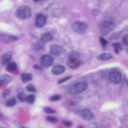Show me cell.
<instances>
[{"label": "cell", "instance_id": "cell-1", "mask_svg": "<svg viewBox=\"0 0 128 128\" xmlns=\"http://www.w3.org/2000/svg\"><path fill=\"white\" fill-rule=\"evenodd\" d=\"M32 12L30 7L27 6H22L19 7L16 12V16L20 19H26L31 16Z\"/></svg>", "mask_w": 128, "mask_h": 128}, {"label": "cell", "instance_id": "cell-26", "mask_svg": "<svg viewBox=\"0 0 128 128\" xmlns=\"http://www.w3.org/2000/svg\"><path fill=\"white\" fill-rule=\"evenodd\" d=\"M26 89L28 91L30 92H36V90L35 88L31 84H28L26 87Z\"/></svg>", "mask_w": 128, "mask_h": 128}, {"label": "cell", "instance_id": "cell-36", "mask_svg": "<svg viewBox=\"0 0 128 128\" xmlns=\"http://www.w3.org/2000/svg\"><path fill=\"white\" fill-rule=\"evenodd\" d=\"M34 2H38V1H40V0H34Z\"/></svg>", "mask_w": 128, "mask_h": 128}, {"label": "cell", "instance_id": "cell-13", "mask_svg": "<svg viewBox=\"0 0 128 128\" xmlns=\"http://www.w3.org/2000/svg\"><path fill=\"white\" fill-rule=\"evenodd\" d=\"M12 59V57L11 54H8V53L5 54L2 56V60H1L2 64L3 65L8 64L9 63H10Z\"/></svg>", "mask_w": 128, "mask_h": 128}, {"label": "cell", "instance_id": "cell-33", "mask_svg": "<svg viewBox=\"0 0 128 128\" xmlns=\"http://www.w3.org/2000/svg\"><path fill=\"white\" fill-rule=\"evenodd\" d=\"M16 91L18 92V93L22 92H24V90L22 88H21V87H18V88H16Z\"/></svg>", "mask_w": 128, "mask_h": 128}, {"label": "cell", "instance_id": "cell-3", "mask_svg": "<svg viewBox=\"0 0 128 128\" xmlns=\"http://www.w3.org/2000/svg\"><path fill=\"white\" fill-rule=\"evenodd\" d=\"M67 64L68 66L72 68H78L80 64L78 54L76 52H71L68 55V60Z\"/></svg>", "mask_w": 128, "mask_h": 128}, {"label": "cell", "instance_id": "cell-10", "mask_svg": "<svg viewBox=\"0 0 128 128\" xmlns=\"http://www.w3.org/2000/svg\"><path fill=\"white\" fill-rule=\"evenodd\" d=\"M65 68L63 66L58 65L54 66L52 69V72L56 75H59L63 74L65 71Z\"/></svg>", "mask_w": 128, "mask_h": 128}, {"label": "cell", "instance_id": "cell-17", "mask_svg": "<svg viewBox=\"0 0 128 128\" xmlns=\"http://www.w3.org/2000/svg\"><path fill=\"white\" fill-rule=\"evenodd\" d=\"M0 39L5 42H12L18 39V38L14 36H4L0 38Z\"/></svg>", "mask_w": 128, "mask_h": 128}, {"label": "cell", "instance_id": "cell-34", "mask_svg": "<svg viewBox=\"0 0 128 128\" xmlns=\"http://www.w3.org/2000/svg\"><path fill=\"white\" fill-rule=\"evenodd\" d=\"M4 116L0 112V118H4Z\"/></svg>", "mask_w": 128, "mask_h": 128}, {"label": "cell", "instance_id": "cell-25", "mask_svg": "<svg viewBox=\"0 0 128 128\" xmlns=\"http://www.w3.org/2000/svg\"><path fill=\"white\" fill-rule=\"evenodd\" d=\"M46 119L48 122H56L58 121V119L52 116H48L46 118Z\"/></svg>", "mask_w": 128, "mask_h": 128}, {"label": "cell", "instance_id": "cell-29", "mask_svg": "<svg viewBox=\"0 0 128 128\" xmlns=\"http://www.w3.org/2000/svg\"><path fill=\"white\" fill-rule=\"evenodd\" d=\"M62 122V124H63L64 126H66V127L70 128V127H71L72 126V122H70V121H68V120H63Z\"/></svg>", "mask_w": 128, "mask_h": 128}, {"label": "cell", "instance_id": "cell-14", "mask_svg": "<svg viewBox=\"0 0 128 128\" xmlns=\"http://www.w3.org/2000/svg\"><path fill=\"white\" fill-rule=\"evenodd\" d=\"M112 55L111 54L108 52H104L98 56L97 58L98 60H106L112 58Z\"/></svg>", "mask_w": 128, "mask_h": 128}, {"label": "cell", "instance_id": "cell-35", "mask_svg": "<svg viewBox=\"0 0 128 128\" xmlns=\"http://www.w3.org/2000/svg\"><path fill=\"white\" fill-rule=\"evenodd\" d=\"M76 128H84L82 126H78Z\"/></svg>", "mask_w": 128, "mask_h": 128}, {"label": "cell", "instance_id": "cell-16", "mask_svg": "<svg viewBox=\"0 0 128 128\" xmlns=\"http://www.w3.org/2000/svg\"><path fill=\"white\" fill-rule=\"evenodd\" d=\"M32 76L31 74L28 73H22L21 74V79L24 82H26L32 80Z\"/></svg>", "mask_w": 128, "mask_h": 128}, {"label": "cell", "instance_id": "cell-23", "mask_svg": "<svg viewBox=\"0 0 128 128\" xmlns=\"http://www.w3.org/2000/svg\"><path fill=\"white\" fill-rule=\"evenodd\" d=\"M60 98H61V96L60 94H56L50 97L49 98V100L52 102H56L60 100Z\"/></svg>", "mask_w": 128, "mask_h": 128}, {"label": "cell", "instance_id": "cell-6", "mask_svg": "<svg viewBox=\"0 0 128 128\" xmlns=\"http://www.w3.org/2000/svg\"><path fill=\"white\" fill-rule=\"evenodd\" d=\"M110 81L114 84H118L121 82L122 76L120 72L117 70H112L108 76Z\"/></svg>", "mask_w": 128, "mask_h": 128}, {"label": "cell", "instance_id": "cell-7", "mask_svg": "<svg viewBox=\"0 0 128 128\" xmlns=\"http://www.w3.org/2000/svg\"><path fill=\"white\" fill-rule=\"evenodd\" d=\"M53 58L49 55H44L40 58L41 65L44 67H48L53 64Z\"/></svg>", "mask_w": 128, "mask_h": 128}, {"label": "cell", "instance_id": "cell-4", "mask_svg": "<svg viewBox=\"0 0 128 128\" xmlns=\"http://www.w3.org/2000/svg\"><path fill=\"white\" fill-rule=\"evenodd\" d=\"M88 28V25L84 22L80 21H76L74 22L72 26L73 30L79 34L84 33Z\"/></svg>", "mask_w": 128, "mask_h": 128}, {"label": "cell", "instance_id": "cell-30", "mask_svg": "<svg viewBox=\"0 0 128 128\" xmlns=\"http://www.w3.org/2000/svg\"><path fill=\"white\" fill-rule=\"evenodd\" d=\"M70 78H71V76H66V77H65V78H62V79L58 81V83L59 84H62V83H63V82H66V80H68Z\"/></svg>", "mask_w": 128, "mask_h": 128}, {"label": "cell", "instance_id": "cell-24", "mask_svg": "<svg viewBox=\"0 0 128 128\" xmlns=\"http://www.w3.org/2000/svg\"><path fill=\"white\" fill-rule=\"evenodd\" d=\"M18 99L22 102H24L25 100H26V96L24 95V92L18 93Z\"/></svg>", "mask_w": 128, "mask_h": 128}, {"label": "cell", "instance_id": "cell-28", "mask_svg": "<svg viewBox=\"0 0 128 128\" xmlns=\"http://www.w3.org/2000/svg\"><path fill=\"white\" fill-rule=\"evenodd\" d=\"M122 42L125 45L128 46V34H126L123 36Z\"/></svg>", "mask_w": 128, "mask_h": 128}, {"label": "cell", "instance_id": "cell-8", "mask_svg": "<svg viewBox=\"0 0 128 128\" xmlns=\"http://www.w3.org/2000/svg\"><path fill=\"white\" fill-rule=\"evenodd\" d=\"M46 18L42 14H39L37 16L36 20V25L38 27H42L46 24Z\"/></svg>", "mask_w": 128, "mask_h": 128}, {"label": "cell", "instance_id": "cell-15", "mask_svg": "<svg viewBox=\"0 0 128 128\" xmlns=\"http://www.w3.org/2000/svg\"><path fill=\"white\" fill-rule=\"evenodd\" d=\"M52 38V34L49 32H46L42 35L40 40L42 42H48L51 40Z\"/></svg>", "mask_w": 128, "mask_h": 128}, {"label": "cell", "instance_id": "cell-11", "mask_svg": "<svg viewBox=\"0 0 128 128\" xmlns=\"http://www.w3.org/2000/svg\"><path fill=\"white\" fill-rule=\"evenodd\" d=\"M12 80V77L7 74H4L0 76V86L3 84H8Z\"/></svg>", "mask_w": 128, "mask_h": 128}, {"label": "cell", "instance_id": "cell-19", "mask_svg": "<svg viewBox=\"0 0 128 128\" xmlns=\"http://www.w3.org/2000/svg\"><path fill=\"white\" fill-rule=\"evenodd\" d=\"M26 100L30 104H33L35 101V96L34 94H30L26 97Z\"/></svg>", "mask_w": 128, "mask_h": 128}, {"label": "cell", "instance_id": "cell-31", "mask_svg": "<svg viewBox=\"0 0 128 128\" xmlns=\"http://www.w3.org/2000/svg\"><path fill=\"white\" fill-rule=\"evenodd\" d=\"M14 126L18 128H26L24 126H23L22 124H21L20 122H16V121H14Z\"/></svg>", "mask_w": 128, "mask_h": 128}, {"label": "cell", "instance_id": "cell-27", "mask_svg": "<svg viewBox=\"0 0 128 128\" xmlns=\"http://www.w3.org/2000/svg\"><path fill=\"white\" fill-rule=\"evenodd\" d=\"M42 48V44L40 42H37L35 44L34 46V48L36 50H39Z\"/></svg>", "mask_w": 128, "mask_h": 128}, {"label": "cell", "instance_id": "cell-5", "mask_svg": "<svg viewBox=\"0 0 128 128\" xmlns=\"http://www.w3.org/2000/svg\"><path fill=\"white\" fill-rule=\"evenodd\" d=\"M114 28V24L112 21H105L100 26V32L103 35L106 36Z\"/></svg>", "mask_w": 128, "mask_h": 128}, {"label": "cell", "instance_id": "cell-9", "mask_svg": "<svg viewBox=\"0 0 128 128\" xmlns=\"http://www.w3.org/2000/svg\"><path fill=\"white\" fill-rule=\"evenodd\" d=\"M62 51V46L57 44L52 45L50 48V53L54 56H58L60 54Z\"/></svg>", "mask_w": 128, "mask_h": 128}, {"label": "cell", "instance_id": "cell-2", "mask_svg": "<svg viewBox=\"0 0 128 128\" xmlns=\"http://www.w3.org/2000/svg\"><path fill=\"white\" fill-rule=\"evenodd\" d=\"M88 88L86 82H80L72 86L69 89V92L72 94H77L84 92Z\"/></svg>", "mask_w": 128, "mask_h": 128}, {"label": "cell", "instance_id": "cell-12", "mask_svg": "<svg viewBox=\"0 0 128 128\" xmlns=\"http://www.w3.org/2000/svg\"><path fill=\"white\" fill-rule=\"evenodd\" d=\"M81 116L82 118L86 120H89L92 118V114L88 109H85L81 112Z\"/></svg>", "mask_w": 128, "mask_h": 128}, {"label": "cell", "instance_id": "cell-22", "mask_svg": "<svg viewBox=\"0 0 128 128\" xmlns=\"http://www.w3.org/2000/svg\"><path fill=\"white\" fill-rule=\"evenodd\" d=\"M44 111L46 114H54L55 113L56 110L50 107H44Z\"/></svg>", "mask_w": 128, "mask_h": 128}, {"label": "cell", "instance_id": "cell-21", "mask_svg": "<svg viewBox=\"0 0 128 128\" xmlns=\"http://www.w3.org/2000/svg\"><path fill=\"white\" fill-rule=\"evenodd\" d=\"M112 45H113V46L116 52L117 53V54L119 50H122V46L121 44L118 43V42L114 43V44H113Z\"/></svg>", "mask_w": 128, "mask_h": 128}, {"label": "cell", "instance_id": "cell-18", "mask_svg": "<svg viewBox=\"0 0 128 128\" xmlns=\"http://www.w3.org/2000/svg\"><path fill=\"white\" fill-rule=\"evenodd\" d=\"M17 69V65L14 62H11L9 63L7 66H6V70L10 72H13Z\"/></svg>", "mask_w": 128, "mask_h": 128}, {"label": "cell", "instance_id": "cell-32", "mask_svg": "<svg viewBox=\"0 0 128 128\" xmlns=\"http://www.w3.org/2000/svg\"><path fill=\"white\" fill-rule=\"evenodd\" d=\"M100 43L102 44V46H105L106 44H107V41L104 38H100Z\"/></svg>", "mask_w": 128, "mask_h": 128}, {"label": "cell", "instance_id": "cell-20", "mask_svg": "<svg viewBox=\"0 0 128 128\" xmlns=\"http://www.w3.org/2000/svg\"><path fill=\"white\" fill-rule=\"evenodd\" d=\"M16 98H12L10 99L9 100H8V101L6 104V105L8 106H14L16 104Z\"/></svg>", "mask_w": 128, "mask_h": 128}]
</instances>
